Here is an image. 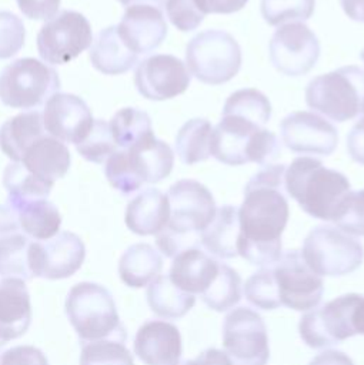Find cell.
<instances>
[{"mask_svg":"<svg viewBox=\"0 0 364 365\" xmlns=\"http://www.w3.org/2000/svg\"><path fill=\"white\" fill-rule=\"evenodd\" d=\"M284 174V164L264 165L246 184L238 208L237 254L261 268L273 267L281 257V234L290 215Z\"/></svg>","mask_w":364,"mask_h":365,"instance_id":"obj_1","label":"cell"},{"mask_svg":"<svg viewBox=\"0 0 364 365\" xmlns=\"http://www.w3.org/2000/svg\"><path fill=\"white\" fill-rule=\"evenodd\" d=\"M170 218L156 234V245L167 258L200 247V235L216 215V201L210 190L197 180L174 182L168 191Z\"/></svg>","mask_w":364,"mask_h":365,"instance_id":"obj_2","label":"cell"},{"mask_svg":"<svg viewBox=\"0 0 364 365\" xmlns=\"http://www.w3.org/2000/svg\"><path fill=\"white\" fill-rule=\"evenodd\" d=\"M284 190L313 218L335 221L351 192L348 178L313 157H297L285 168Z\"/></svg>","mask_w":364,"mask_h":365,"instance_id":"obj_3","label":"cell"},{"mask_svg":"<svg viewBox=\"0 0 364 365\" xmlns=\"http://www.w3.org/2000/svg\"><path fill=\"white\" fill-rule=\"evenodd\" d=\"M281 154V144L270 130L231 114H221L211 131L210 155L226 165L271 164Z\"/></svg>","mask_w":364,"mask_h":365,"instance_id":"obj_4","label":"cell"},{"mask_svg":"<svg viewBox=\"0 0 364 365\" xmlns=\"http://www.w3.org/2000/svg\"><path fill=\"white\" fill-rule=\"evenodd\" d=\"M67 318L81 344L103 339L126 341L116 302L108 289L96 282H79L66 298Z\"/></svg>","mask_w":364,"mask_h":365,"instance_id":"obj_5","label":"cell"},{"mask_svg":"<svg viewBox=\"0 0 364 365\" xmlns=\"http://www.w3.org/2000/svg\"><path fill=\"white\" fill-rule=\"evenodd\" d=\"M305 103L337 123L355 118L364 103V70L344 66L314 77L307 84Z\"/></svg>","mask_w":364,"mask_h":365,"instance_id":"obj_6","label":"cell"},{"mask_svg":"<svg viewBox=\"0 0 364 365\" xmlns=\"http://www.w3.org/2000/svg\"><path fill=\"white\" fill-rule=\"evenodd\" d=\"M186 64L198 81L218 86L230 81L240 71L241 48L228 31L208 29L187 43Z\"/></svg>","mask_w":364,"mask_h":365,"instance_id":"obj_7","label":"cell"},{"mask_svg":"<svg viewBox=\"0 0 364 365\" xmlns=\"http://www.w3.org/2000/svg\"><path fill=\"white\" fill-rule=\"evenodd\" d=\"M301 257L317 275L343 277L364 259V247L353 235L333 225H317L304 238Z\"/></svg>","mask_w":364,"mask_h":365,"instance_id":"obj_8","label":"cell"},{"mask_svg":"<svg viewBox=\"0 0 364 365\" xmlns=\"http://www.w3.org/2000/svg\"><path fill=\"white\" fill-rule=\"evenodd\" d=\"M59 90L57 71L33 57L17 58L0 73V101L11 108H37Z\"/></svg>","mask_w":364,"mask_h":365,"instance_id":"obj_9","label":"cell"},{"mask_svg":"<svg viewBox=\"0 0 364 365\" xmlns=\"http://www.w3.org/2000/svg\"><path fill=\"white\" fill-rule=\"evenodd\" d=\"M223 346L231 365H267L270 346L261 315L246 307L231 309L223 321Z\"/></svg>","mask_w":364,"mask_h":365,"instance_id":"obj_10","label":"cell"},{"mask_svg":"<svg viewBox=\"0 0 364 365\" xmlns=\"http://www.w3.org/2000/svg\"><path fill=\"white\" fill-rule=\"evenodd\" d=\"M358 298L360 294L350 292L307 311L298 322L303 342L310 348L321 349L354 336L353 312Z\"/></svg>","mask_w":364,"mask_h":365,"instance_id":"obj_11","label":"cell"},{"mask_svg":"<svg viewBox=\"0 0 364 365\" xmlns=\"http://www.w3.org/2000/svg\"><path fill=\"white\" fill-rule=\"evenodd\" d=\"M93 43L89 20L79 11L63 10L47 20L37 33V51L43 61L66 64Z\"/></svg>","mask_w":364,"mask_h":365,"instance_id":"obj_12","label":"cell"},{"mask_svg":"<svg viewBox=\"0 0 364 365\" xmlns=\"http://www.w3.org/2000/svg\"><path fill=\"white\" fill-rule=\"evenodd\" d=\"M268 56L278 73L290 77L304 76L318 61L320 41L307 24L285 23L274 31Z\"/></svg>","mask_w":364,"mask_h":365,"instance_id":"obj_13","label":"cell"},{"mask_svg":"<svg viewBox=\"0 0 364 365\" xmlns=\"http://www.w3.org/2000/svg\"><path fill=\"white\" fill-rule=\"evenodd\" d=\"M281 305L295 311L315 308L324 294V281L308 268L298 250H288L271 267Z\"/></svg>","mask_w":364,"mask_h":365,"instance_id":"obj_14","label":"cell"},{"mask_svg":"<svg viewBox=\"0 0 364 365\" xmlns=\"http://www.w3.org/2000/svg\"><path fill=\"white\" fill-rule=\"evenodd\" d=\"M84 257L86 247L80 237L70 231H61L50 240L30 242L29 268L31 277L63 279L80 269Z\"/></svg>","mask_w":364,"mask_h":365,"instance_id":"obj_15","label":"cell"},{"mask_svg":"<svg viewBox=\"0 0 364 365\" xmlns=\"http://www.w3.org/2000/svg\"><path fill=\"white\" fill-rule=\"evenodd\" d=\"M191 81L187 66L176 56L154 54L138 63L134 71L137 91L147 100L163 101L183 94Z\"/></svg>","mask_w":364,"mask_h":365,"instance_id":"obj_16","label":"cell"},{"mask_svg":"<svg viewBox=\"0 0 364 365\" xmlns=\"http://www.w3.org/2000/svg\"><path fill=\"white\" fill-rule=\"evenodd\" d=\"M284 145L297 154L331 155L338 144L337 128L311 111H294L280 123Z\"/></svg>","mask_w":364,"mask_h":365,"instance_id":"obj_17","label":"cell"},{"mask_svg":"<svg viewBox=\"0 0 364 365\" xmlns=\"http://www.w3.org/2000/svg\"><path fill=\"white\" fill-rule=\"evenodd\" d=\"M41 115L47 134L74 145L86 138L94 121L86 101L70 93L53 94Z\"/></svg>","mask_w":364,"mask_h":365,"instance_id":"obj_18","label":"cell"},{"mask_svg":"<svg viewBox=\"0 0 364 365\" xmlns=\"http://www.w3.org/2000/svg\"><path fill=\"white\" fill-rule=\"evenodd\" d=\"M116 27L123 43L137 56L154 51L167 36V23L161 10L150 4L127 7Z\"/></svg>","mask_w":364,"mask_h":365,"instance_id":"obj_19","label":"cell"},{"mask_svg":"<svg viewBox=\"0 0 364 365\" xmlns=\"http://www.w3.org/2000/svg\"><path fill=\"white\" fill-rule=\"evenodd\" d=\"M133 349L146 365H178L181 335L178 328L163 319H148L136 332Z\"/></svg>","mask_w":364,"mask_h":365,"instance_id":"obj_20","label":"cell"},{"mask_svg":"<svg viewBox=\"0 0 364 365\" xmlns=\"http://www.w3.org/2000/svg\"><path fill=\"white\" fill-rule=\"evenodd\" d=\"M31 322L30 294L20 278L0 279V346L26 334Z\"/></svg>","mask_w":364,"mask_h":365,"instance_id":"obj_21","label":"cell"},{"mask_svg":"<svg viewBox=\"0 0 364 365\" xmlns=\"http://www.w3.org/2000/svg\"><path fill=\"white\" fill-rule=\"evenodd\" d=\"M19 163L37 178L54 185L69 171L71 155L63 141L44 133L26 147Z\"/></svg>","mask_w":364,"mask_h":365,"instance_id":"obj_22","label":"cell"},{"mask_svg":"<svg viewBox=\"0 0 364 365\" xmlns=\"http://www.w3.org/2000/svg\"><path fill=\"white\" fill-rule=\"evenodd\" d=\"M128 167L137 180L154 184L170 175L174 165V154L170 145L154 137L140 140L128 148H123Z\"/></svg>","mask_w":364,"mask_h":365,"instance_id":"obj_23","label":"cell"},{"mask_svg":"<svg viewBox=\"0 0 364 365\" xmlns=\"http://www.w3.org/2000/svg\"><path fill=\"white\" fill-rule=\"evenodd\" d=\"M218 268L220 262L197 247L173 258L168 277L180 289L191 295H201L217 277Z\"/></svg>","mask_w":364,"mask_h":365,"instance_id":"obj_24","label":"cell"},{"mask_svg":"<svg viewBox=\"0 0 364 365\" xmlns=\"http://www.w3.org/2000/svg\"><path fill=\"white\" fill-rule=\"evenodd\" d=\"M170 204L166 194L157 188H146L126 207L127 228L137 235H156L168 222Z\"/></svg>","mask_w":364,"mask_h":365,"instance_id":"obj_25","label":"cell"},{"mask_svg":"<svg viewBox=\"0 0 364 365\" xmlns=\"http://www.w3.org/2000/svg\"><path fill=\"white\" fill-rule=\"evenodd\" d=\"M89 56L91 66L107 76L123 74L138 61V56L128 50L120 38L116 26H108L97 33Z\"/></svg>","mask_w":364,"mask_h":365,"instance_id":"obj_26","label":"cell"},{"mask_svg":"<svg viewBox=\"0 0 364 365\" xmlns=\"http://www.w3.org/2000/svg\"><path fill=\"white\" fill-rule=\"evenodd\" d=\"M238 208L234 205H223L216 210L211 222L200 235V244L210 255L217 258L237 257L238 240Z\"/></svg>","mask_w":364,"mask_h":365,"instance_id":"obj_27","label":"cell"},{"mask_svg":"<svg viewBox=\"0 0 364 365\" xmlns=\"http://www.w3.org/2000/svg\"><path fill=\"white\" fill-rule=\"evenodd\" d=\"M17 215L21 231L36 241L53 238L61 225V215L57 207L47 198L27 200L7 204Z\"/></svg>","mask_w":364,"mask_h":365,"instance_id":"obj_28","label":"cell"},{"mask_svg":"<svg viewBox=\"0 0 364 365\" xmlns=\"http://www.w3.org/2000/svg\"><path fill=\"white\" fill-rule=\"evenodd\" d=\"M163 269L160 252L146 242L130 245L118 261L120 279L130 288H143L153 282Z\"/></svg>","mask_w":364,"mask_h":365,"instance_id":"obj_29","label":"cell"},{"mask_svg":"<svg viewBox=\"0 0 364 365\" xmlns=\"http://www.w3.org/2000/svg\"><path fill=\"white\" fill-rule=\"evenodd\" d=\"M44 133L41 113L34 110L17 114L0 127V150L10 160L19 163L26 147Z\"/></svg>","mask_w":364,"mask_h":365,"instance_id":"obj_30","label":"cell"},{"mask_svg":"<svg viewBox=\"0 0 364 365\" xmlns=\"http://www.w3.org/2000/svg\"><path fill=\"white\" fill-rule=\"evenodd\" d=\"M146 297L150 309L166 319L184 317L196 304V297L180 289L168 275H158L150 282Z\"/></svg>","mask_w":364,"mask_h":365,"instance_id":"obj_31","label":"cell"},{"mask_svg":"<svg viewBox=\"0 0 364 365\" xmlns=\"http://www.w3.org/2000/svg\"><path fill=\"white\" fill-rule=\"evenodd\" d=\"M211 131L213 125L206 118H191L180 127L174 148L181 163L193 165L210 157Z\"/></svg>","mask_w":364,"mask_h":365,"instance_id":"obj_32","label":"cell"},{"mask_svg":"<svg viewBox=\"0 0 364 365\" xmlns=\"http://www.w3.org/2000/svg\"><path fill=\"white\" fill-rule=\"evenodd\" d=\"M3 185L7 191V204H14L27 200L47 198L53 184H49L31 173L21 163H10L3 173Z\"/></svg>","mask_w":364,"mask_h":365,"instance_id":"obj_33","label":"cell"},{"mask_svg":"<svg viewBox=\"0 0 364 365\" xmlns=\"http://www.w3.org/2000/svg\"><path fill=\"white\" fill-rule=\"evenodd\" d=\"M30 238L20 230L0 237V275L3 278L31 279L29 268Z\"/></svg>","mask_w":364,"mask_h":365,"instance_id":"obj_34","label":"cell"},{"mask_svg":"<svg viewBox=\"0 0 364 365\" xmlns=\"http://www.w3.org/2000/svg\"><path fill=\"white\" fill-rule=\"evenodd\" d=\"M108 125L116 145L121 148H128L140 140L154 134L150 115L134 107L118 110Z\"/></svg>","mask_w":364,"mask_h":365,"instance_id":"obj_35","label":"cell"},{"mask_svg":"<svg viewBox=\"0 0 364 365\" xmlns=\"http://www.w3.org/2000/svg\"><path fill=\"white\" fill-rule=\"evenodd\" d=\"M201 299L213 311H228L241 299V277L230 265L220 262L218 274L201 294Z\"/></svg>","mask_w":364,"mask_h":365,"instance_id":"obj_36","label":"cell"},{"mask_svg":"<svg viewBox=\"0 0 364 365\" xmlns=\"http://www.w3.org/2000/svg\"><path fill=\"white\" fill-rule=\"evenodd\" d=\"M221 114L237 115L263 127L271 117V104L257 88H241L228 96Z\"/></svg>","mask_w":364,"mask_h":365,"instance_id":"obj_37","label":"cell"},{"mask_svg":"<svg viewBox=\"0 0 364 365\" xmlns=\"http://www.w3.org/2000/svg\"><path fill=\"white\" fill-rule=\"evenodd\" d=\"M243 292L246 299L256 308L271 311L281 307L271 267L251 274L243 287Z\"/></svg>","mask_w":364,"mask_h":365,"instance_id":"obj_38","label":"cell"},{"mask_svg":"<svg viewBox=\"0 0 364 365\" xmlns=\"http://www.w3.org/2000/svg\"><path fill=\"white\" fill-rule=\"evenodd\" d=\"M80 365H134V361L123 341L103 339L81 344Z\"/></svg>","mask_w":364,"mask_h":365,"instance_id":"obj_39","label":"cell"},{"mask_svg":"<svg viewBox=\"0 0 364 365\" xmlns=\"http://www.w3.org/2000/svg\"><path fill=\"white\" fill-rule=\"evenodd\" d=\"M315 0H261L263 19L270 26L305 21L314 11Z\"/></svg>","mask_w":364,"mask_h":365,"instance_id":"obj_40","label":"cell"},{"mask_svg":"<svg viewBox=\"0 0 364 365\" xmlns=\"http://www.w3.org/2000/svg\"><path fill=\"white\" fill-rule=\"evenodd\" d=\"M117 145L113 140L110 125L104 120H94L86 138L76 145L77 153L87 161L103 164L107 158L117 151Z\"/></svg>","mask_w":364,"mask_h":365,"instance_id":"obj_41","label":"cell"},{"mask_svg":"<svg viewBox=\"0 0 364 365\" xmlns=\"http://www.w3.org/2000/svg\"><path fill=\"white\" fill-rule=\"evenodd\" d=\"M26 38L23 20L11 11H0V58L16 56Z\"/></svg>","mask_w":364,"mask_h":365,"instance_id":"obj_42","label":"cell"},{"mask_svg":"<svg viewBox=\"0 0 364 365\" xmlns=\"http://www.w3.org/2000/svg\"><path fill=\"white\" fill-rule=\"evenodd\" d=\"M334 222L337 228L353 237H364V188L350 192Z\"/></svg>","mask_w":364,"mask_h":365,"instance_id":"obj_43","label":"cell"},{"mask_svg":"<svg viewBox=\"0 0 364 365\" xmlns=\"http://www.w3.org/2000/svg\"><path fill=\"white\" fill-rule=\"evenodd\" d=\"M164 7L168 20L180 31H193L204 20L194 0H166Z\"/></svg>","mask_w":364,"mask_h":365,"instance_id":"obj_44","label":"cell"},{"mask_svg":"<svg viewBox=\"0 0 364 365\" xmlns=\"http://www.w3.org/2000/svg\"><path fill=\"white\" fill-rule=\"evenodd\" d=\"M0 365H49V361L39 348L17 345L0 352Z\"/></svg>","mask_w":364,"mask_h":365,"instance_id":"obj_45","label":"cell"},{"mask_svg":"<svg viewBox=\"0 0 364 365\" xmlns=\"http://www.w3.org/2000/svg\"><path fill=\"white\" fill-rule=\"evenodd\" d=\"M20 11L31 20H50L60 7V0H16Z\"/></svg>","mask_w":364,"mask_h":365,"instance_id":"obj_46","label":"cell"},{"mask_svg":"<svg viewBox=\"0 0 364 365\" xmlns=\"http://www.w3.org/2000/svg\"><path fill=\"white\" fill-rule=\"evenodd\" d=\"M347 153L353 161L364 165V114L347 134Z\"/></svg>","mask_w":364,"mask_h":365,"instance_id":"obj_47","label":"cell"},{"mask_svg":"<svg viewBox=\"0 0 364 365\" xmlns=\"http://www.w3.org/2000/svg\"><path fill=\"white\" fill-rule=\"evenodd\" d=\"M248 0H194L198 10L206 13H217V14H230L241 10Z\"/></svg>","mask_w":364,"mask_h":365,"instance_id":"obj_48","label":"cell"},{"mask_svg":"<svg viewBox=\"0 0 364 365\" xmlns=\"http://www.w3.org/2000/svg\"><path fill=\"white\" fill-rule=\"evenodd\" d=\"M308 365H354V362L343 351L325 349L315 355Z\"/></svg>","mask_w":364,"mask_h":365,"instance_id":"obj_49","label":"cell"},{"mask_svg":"<svg viewBox=\"0 0 364 365\" xmlns=\"http://www.w3.org/2000/svg\"><path fill=\"white\" fill-rule=\"evenodd\" d=\"M20 230L21 228L14 210L7 204L0 205V237L14 231H20Z\"/></svg>","mask_w":364,"mask_h":365,"instance_id":"obj_50","label":"cell"},{"mask_svg":"<svg viewBox=\"0 0 364 365\" xmlns=\"http://www.w3.org/2000/svg\"><path fill=\"white\" fill-rule=\"evenodd\" d=\"M340 4L351 20L364 23V0H340Z\"/></svg>","mask_w":364,"mask_h":365,"instance_id":"obj_51","label":"cell"},{"mask_svg":"<svg viewBox=\"0 0 364 365\" xmlns=\"http://www.w3.org/2000/svg\"><path fill=\"white\" fill-rule=\"evenodd\" d=\"M353 324L355 335H364V295H360L353 312Z\"/></svg>","mask_w":364,"mask_h":365,"instance_id":"obj_52","label":"cell"},{"mask_svg":"<svg viewBox=\"0 0 364 365\" xmlns=\"http://www.w3.org/2000/svg\"><path fill=\"white\" fill-rule=\"evenodd\" d=\"M124 7H130L134 4H150V6H161L166 0H118Z\"/></svg>","mask_w":364,"mask_h":365,"instance_id":"obj_53","label":"cell"},{"mask_svg":"<svg viewBox=\"0 0 364 365\" xmlns=\"http://www.w3.org/2000/svg\"><path fill=\"white\" fill-rule=\"evenodd\" d=\"M178 365H200V362L194 358V359H187V361H184V362H181V364H178Z\"/></svg>","mask_w":364,"mask_h":365,"instance_id":"obj_54","label":"cell"},{"mask_svg":"<svg viewBox=\"0 0 364 365\" xmlns=\"http://www.w3.org/2000/svg\"><path fill=\"white\" fill-rule=\"evenodd\" d=\"M360 57H361V60H363V61H364V48H363V50H361V53H360Z\"/></svg>","mask_w":364,"mask_h":365,"instance_id":"obj_55","label":"cell"},{"mask_svg":"<svg viewBox=\"0 0 364 365\" xmlns=\"http://www.w3.org/2000/svg\"><path fill=\"white\" fill-rule=\"evenodd\" d=\"M361 114H364V103H363V110H361Z\"/></svg>","mask_w":364,"mask_h":365,"instance_id":"obj_56","label":"cell"}]
</instances>
